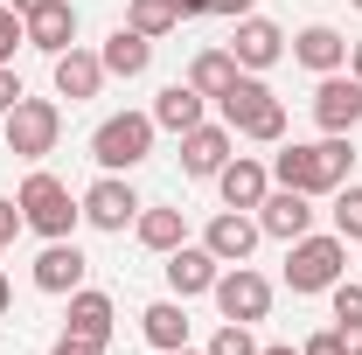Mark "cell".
<instances>
[{"label":"cell","mask_w":362,"mask_h":355,"mask_svg":"<svg viewBox=\"0 0 362 355\" xmlns=\"http://www.w3.org/2000/svg\"><path fill=\"white\" fill-rule=\"evenodd\" d=\"M356 168V139L327 133V139H279L272 153V181L279 188H300V195H334Z\"/></svg>","instance_id":"6da1fadb"},{"label":"cell","mask_w":362,"mask_h":355,"mask_svg":"<svg viewBox=\"0 0 362 355\" xmlns=\"http://www.w3.org/2000/svg\"><path fill=\"white\" fill-rule=\"evenodd\" d=\"M14 202H21V223H28L42 244H49V237H77V223H84V202L49 175V168H35V175L21 181V195H14Z\"/></svg>","instance_id":"7a4b0ae2"},{"label":"cell","mask_w":362,"mask_h":355,"mask_svg":"<svg viewBox=\"0 0 362 355\" xmlns=\"http://www.w3.org/2000/svg\"><path fill=\"white\" fill-rule=\"evenodd\" d=\"M153 112H112L98 133H90V161L105 168V175H133L139 161L153 153Z\"/></svg>","instance_id":"3957f363"},{"label":"cell","mask_w":362,"mask_h":355,"mask_svg":"<svg viewBox=\"0 0 362 355\" xmlns=\"http://www.w3.org/2000/svg\"><path fill=\"white\" fill-rule=\"evenodd\" d=\"M334 279H349V244H341L334 230H327V237L307 230V237L286 244V286H293V293H327Z\"/></svg>","instance_id":"277c9868"},{"label":"cell","mask_w":362,"mask_h":355,"mask_svg":"<svg viewBox=\"0 0 362 355\" xmlns=\"http://www.w3.org/2000/svg\"><path fill=\"white\" fill-rule=\"evenodd\" d=\"M56 139H63V105L56 98H21L7 112V153L14 161H42V153H56Z\"/></svg>","instance_id":"5b68a950"},{"label":"cell","mask_w":362,"mask_h":355,"mask_svg":"<svg viewBox=\"0 0 362 355\" xmlns=\"http://www.w3.org/2000/svg\"><path fill=\"white\" fill-rule=\"evenodd\" d=\"M209 300H216V313L223 320H244V327H258L272 313V279L251 265H223L216 272V286H209Z\"/></svg>","instance_id":"8992f818"},{"label":"cell","mask_w":362,"mask_h":355,"mask_svg":"<svg viewBox=\"0 0 362 355\" xmlns=\"http://www.w3.org/2000/svg\"><path fill=\"white\" fill-rule=\"evenodd\" d=\"M77 202H84V223H90V230H112V237H119V230L146 209V202L133 195V181H126V175H98Z\"/></svg>","instance_id":"52a82bcc"},{"label":"cell","mask_w":362,"mask_h":355,"mask_svg":"<svg viewBox=\"0 0 362 355\" xmlns=\"http://www.w3.org/2000/svg\"><path fill=\"white\" fill-rule=\"evenodd\" d=\"M258 216L251 209H216L209 216V230H202V251L216 258V265H251V251H258Z\"/></svg>","instance_id":"ba28073f"},{"label":"cell","mask_w":362,"mask_h":355,"mask_svg":"<svg viewBox=\"0 0 362 355\" xmlns=\"http://www.w3.org/2000/svg\"><path fill=\"white\" fill-rule=\"evenodd\" d=\"M314 126H320V133H356V126H362V77H356V70L320 77V91H314Z\"/></svg>","instance_id":"9c48e42d"},{"label":"cell","mask_w":362,"mask_h":355,"mask_svg":"<svg viewBox=\"0 0 362 355\" xmlns=\"http://www.w3.org/2000/svg\"><path fill=\"white\" fill-rule=\"evenodd\" d=\"M230 146H237V133H230L223 119H216V126H209V119L188 126V133H181V175L188 181H216L223 161H230Z\"/></svg>","instance_id":"30bf717a"},{"label":"cell","mask_w":362,"mask_h":355,"mask_svg":"<svg viewBox=\"0 0 362 355\" xmlns=\"http://www.w3.org/2000/svg\"><path fill=\"white\" fill-rule=\"evenodd\" d=\"M251 216H258L265 237L293 244V237H307V230H314V195H300V188H279V181H272V195L251 209Z\"/></svg>","instance_id":"8fae6325"},{"label":"cell","mask_w":362,"mask_h":355,"mask_svg":"<svg viewBox=\"0 0 362 355\" xmlns=\"http://www.w3.org/2000/svg\"><path fill=\"white\" fill-rule=\"evenodd\" d=\"M223 49L237 56V70H258V77H265L272 63L286 56V28H279V21H265V14H244V21H237V35H230Z\"/></svg>","instance_id":"7c38bea8"},{"label":"cell","mask_w":362,"mask_h":355,"mask_svg":"<svg viewBox=\"0 0 362 355\" xmlns=\"http://www.w3.org/2000/svg\"><path fill=\"white\" fill-rule=\"evenodd\" d=\"M84 272H90V258L77 251V237H49L42 258H35V286L56 293V300H70V293L84 286Z\"/></svg>","instance_id":"4fadbf2b"},{"label":"cell","mask_w":362,"mask_h":355,"mask_svg":"<svg viewBox=\"0 0 362 355\" xmlns=\"http://www.w3.org/2000/svg\"><path fill=\"white\" fill-rule=\"evenodd\" d=\"M216 195H223V209H258L272 195V168L258 153H230L223 175H216Z\"/></svg>","instance_id":"5bb4252c"},{"label":"cell","mask_w":362,"mask_h":355,"mask_svg":"<svg viewBox=\"0 0 362 355\" xmlns=\"http://www.w3.org/2000/svg\"><path fill=\"white\" fill-rule=\"evenodd\" d=\"M49 63H56V70H49V77H56V98H70V105H84V98H98V91H105V63H98V49H63V56H49Z\"/></svg>","instance_id":"9a60e30c"},{"label":"cell","mask_w":362,"mask_h":355,"mask_svg":"<svg viewBox=\"0 0 362 355\" xmlns=\"http://www.w3.org/2000/svg\"><path fill=\"white\" fill-rule=\"evenodd\" d=\"M168 293H175V300H195V293H209V286H216V258H209V251H202V244H175V251H168Z\"/></svg>","instance_id":"2e32d148"},{"label":"cell","mask_w":362,"mask_h":355,"mask_svg":"<svg viewBox=\"0 0 362 355\" xmlns=\"http://www.w3.org/2000/svg\"><path fill=\"white\" fill-rule=\"evenodd\" d=\"M209 105H216V119H223L230 133H244V126H251V119L272 105V84L258 77V70H237V84H230L223 98H209Z\"/></svg>","instance_id":"e0dca14e"},{"label":"cell","mask_w":362,"mask_h":355,"mask_svg":"<svg viewBox=\"0 0 362 355\" xmlns=\"http://www.w3.org/2000/svg\"><path fill=\"white\" fill-rule=\"evenodd\" d=\"M98 63H105V77H126V84H133V77H146V63H153V42L119 21V28L105 35V49H98Z\"/></svg>","instance_id":"ac0fdd59"},{"label":"cell","mask_w":362,"mask_h":355,"mask_svg":"<svg viewBox=\"0 0 362 355\" xmlns=\"http://www.w3.org/2000/svg\"><path fill=\"white\" fill-rule=\"evenodd\" d=\"M293 63H307L314 77H334V70H349V42H341L327 21H314V28L293 35Z\"/></svg>","instance_id":"d6986e66"},{"label":"cell","mask_w":362,"mask_h":355,"mask_svg":"<svg viewBox=\"0 0 362 355\" xmlns=\"http://www.w3.org/2000/svg\"><path fill=\"white\" fill-rule=\"evenodd\" d=\"M28 42L42 49V56H63V49L77 42V7H70V0L35 7V14H28Z\"/></svg>","instance_id":"ffe728a7"},{"label":"cell","mask_w":362,"mask_h":355,"mask_svg":"<svg viewBox=\"0 0 362 355\" xmlns=\"http://www.w3.org/2000/svg\"><path fill=\"white\" fill-rule=\"evenodd\" d=\"M202 112H209V98L195 84H168L160 98H153V126L160 133H188V126H202Z\"/></svg>","instance_id":"44dd1931"},{"label":"cell","mask_w":362,"mask_h":355,"mask_svg":"<svg viewBox=\"0 0 362 355\" xmlns=\"http://www.w3.org/2000/svg\"><path fill=\"white\" fill-rule=\"evenodd\" d=\"M112 320H119L112 293H98V286H77V293H70V334H90V342H112Z\"/></svg>","instance_id":"7402d4cb"},{"label":"cell","mask_w":362,"mask_h":355,"mask_svg":"<svg viewBox=\"0 0 362 355\" xmlns=\"http://www.w3.org/2000/svg\"><path fill=\"white\" fill-rule=\"evenodd\" d=\"M139 334L153 342V349H188V300H153V307L139 313Z\"/></svg>","instance_id":"603a6c76"},{"label":"cell","mask_w":362,"mask_h":355,"mask_svg":"<svg viewBox=\"0 0 362 355\" xmlns=\"http://www.w3.org/2000/svg\"><path fill=\"white\" fill-rule=\"evenodd\" d=\"M133 237L146 244V251L168 258L175 244H188V216H181V209H139V216H133Z\"/></svg>","instance_id":"cb8c5ba5"},{"label":"cell","mask_w":362,"mask_h":355,"mask_svg":"<svg viewBox=\"0 0 362 355\" xmlns=\"http://www.w3.org/2000/svg\"><path fill=\"white\" fill-rule=\"evenodd\" d=\"M188 84L202 91V98H223V91L237 84V56H230V49H202V56L188 63Z\"/></svg>","instance_id":"d4e9b609"},{"label":"cell","mask_w":362,"mask_h":355,"mask_svg":"<svg viewBox=\"0 0 362 355\" xmlns=\"http://www.w3.org/2000/svg\"><path fill=\"white\" fill-rule=\"evenodd\" d=\"M126 28H139L146 42H160V35L181 28V14H175V0H126Z\"/></svg>","instance_id":"484cf974"},{"label":"cell","mask_w":362,"mask_h":355,"mask_svg":"<svg viewBox=\"0 0 362 355\" xmlns=\"http://www.w3.org/2000/svg\"><path fill=\"white\" fill-rule=\"evenodd\" d=\"M327 216H334V237H341V244H362V188L356 181L334 188V209H327Z\"/></svg>","instance_id":"4316f807"},{"label":"cell","mask_w":362,"mask_h":355,"mask_svg":"<svg viewBox=\"0 0 362 355\" xmlns=\"http://www.w3.org/2000/svg\"><path fill=\"white\" fill-rule=\"evenodd\" d=\"M237 139H258V146H279V139H286V105L272 98V105H265V112H258V119H251V126H244Z\"/></svg>","instance_id":"83f0119b"},{"label":"cell","mask_w":362,"mask_h":355,"mask_svg":"<svg viewBox=\"0 0 362 355\" xmlns=\"http://www.w3.org/2000/svg\"><path fill=\"white\" fill-rule=\"evenodd\" d=\"M209 355H258V342H251L244 320H223V327L209 334Z\"/></svg>","instance_id":"f1b7e54d"},{"label":"cell","mask_w":362,"mask_h":355,"mask_svg":"<svg viewBox=\"0 0 362 355\" xmlns=\"http://www.w3.org/2000/svg\"><path fill=\"white\" fill-rule=\"evenodd\" d=\"M28 42V14H14L7 0H0V63H14V49Z\"/></svg>","instance_id":"f546056e"},{"label":"cell","mask_w":362,"mask_h":355,"mask_svg":"<svg viewBox=\"0 0 362 355\" xmlns=\"http://www.w3.org/2000/svg\"><path fill=\"white\" fill-rule=\"evenodd\" d=\"M327 300H334V320H362V279H334Z\"/></svg>","instance_id":"4dcf8cb0"},{"label":"cell","mask_w":362,"mask_h":355,"mask_svg":"<svg viewBox=\"0 0 362 355\" xmlns=\"http://www.w3.org/2000/svg\"><path fill=\"white\" fill-rule=\"evenodd\" d=\"M49 355H105V342H90V334H70V327H63Z\"/></svg>","instance_id":"1f68e13d"},{"label":"cell","mask_w":362,"mask_h":355,"mask_svg":"<svg viewBox=\"0 0 362 355\" xmlns=\"http://www.w3.org/2000/svg\"><path fill=\"white\" fill-rule=\"evenodd\" d=\"M21 98H28V91H21V77H14V63H0V119H7Z\"/></svg>","instance_id":"d6a6232c"},{"label":"cell","mask_w":362,"mask_h":355,"mask_svg":"<svg viewBox=\"0 0 362 355\" xmlns=\"http://www.w3.org/2000/svg\"><path fill=\"white\" fill-rule=\"evenodd\" d=\"M14 230H28V223H21V202H7V195H0V251L14 244Z\"/></svg>","instance_id":"836d02e7"},{"label":"cell","mask_w":362,"mask_h":355,"mask_svg":"<svg viewBox=\"0 0 362 355\" xmlns=\"http://www.w3.org/2000/svg\"><path fill=\"white\" fill-rule=\"evenodd\" d=\"M300 355H341V334H334V327H320V334L300 342Z\"/></svg>","instance_id":"e575fe53"},{"label":"cell","mask_w":362,"mask_h":355,"mask_svg":"<svg viewBox=\"0 0 362 355\" xmlns=\"http://www.w3.org/2000/svg\"><path fill=\"white\" fill-rule=\"evenodd\" d=\"M334 334H341V355H362V320H334Z\"/></svg>","instance_id":"d590c367"},{"label":"cell","mask_w":362,"mask_h":355,"mask_svg":"<svg viewBox=\"0 0 362 355\" xmlns=\"http://www.w3.org/2000/svg\"><path fill=\"white\" fill-rule=\"evenodd\" d=\"M216 7H223V0H175V14H181V21H195V14H216Z\"/></svg>","instance_id":"8d00e7d4"},{"label":"cell","mask_w":362,"mask_h":355,"mask_svg":"<svg viewBox=\"0 0 362 355\" xmlns=\"http://www.w3.org/2000/svg\"><path fill=\"white\" fill-rule=\"evenodd\" d=\"M7 7H14V14H35V7H49V0H7Z\"/></svg>","instance_id":"74e56055"},{"label":"cell","mask_w":362,"mask_h":355,"mask_svg":"<svg viewBox=\"0 0 362 355\" xmlns=\"http://www.w3.org/2000/svg\"><path fill=\"white\" fill-rule=\"evenodd\" d=\"M14 307V286H7V272H0V313Z\"/></svg>","instance_id":"f35d334b"},{"label":"cell","mask_w":362,"mask_h":355,"mask_svg":"<svg viewBox=\"0 0 362 355\" xmlns=\"http://www.w3.org/2000/svg\"><path fill=\"white\" fill-rule=\"evenodd\" d=\"M349 70H356V77H362V42H349Z\"/></svg>","instance_id":"ab89813d"},{"label":"cell","mask_w":362,"mask_h":355,"mask_svg":"<svg viewBox=\"0 0 362 355\" xmlns=\"http://www.w3.org/2000/svg\"><path fill=\"white\" fill-rule=\"evenodd\" d=\"M258 355H300V349H286V342H272V349H258Z\"/></svg>","instance_id":"60d3db41"},{"label":"cell","mask_w":362,"mask_h":355,"mask_svg":"<svg viewBox=\"0 0 362 355\" xmlns=\"http://www.w3.org/2000/svg\"><path fill=\"white\" fill-rule=\"evenodd\" d=\"M168 355H209V349H168Z\"/></svg>","instance_id":"b9f144b4"},{"label":"cell","mask_w":362,"mask_h":355,"mask_svg":"<svg viewBox=\"0 0 362 355\" xmlns=\"http://www.w3.org/2000/svg\"><path fill=\"white\" fill-rule=\"evenodd\" d=\"M356 7H362V0H356Z\"/></svg>","instance_id":"7bdbcfd3"}]
</instances>
